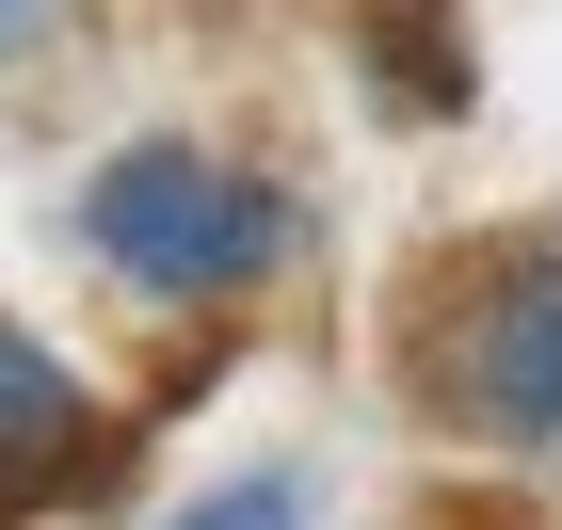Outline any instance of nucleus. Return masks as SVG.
Listing matches in <instances>:
<instances>
[{
    "label": "nucleus",
    "mask_w": 562,
    "mask_h": 530,
    "mask_svg": "<svg viewBox=\"0 0 562 530\" xmlns=\"http://www.w3.org/2000/svg\"><path fill=\"white\" fill-rule=\"evenodd\" d=\"M402 386L434 435L498 450V466H562V225L434 241L418 306H402Z\"/></svg>",
    "instance_id": "nucleus-1"
},
{
    "label": "nucleus",
    "mask_w": 562,
    "mask_h": 530,
    "mask_svg": "<svg viewBox=\"0 0 562 530\" xmlns=\"http://www.w3.org/2000/svg\"><path fill=\"white\" fill-rule=\"evenodd\" d=\"M65 241H81L130 306L210 322V306H241V290H273V273L305 258V210H290V177L241 161V145L145 129V145H113V161L65 193Z\"/></svg>",
    "instance_id": "nucleus-2"
},
{
    "label": "nucleus",
    "mask_w": 562,
    "mask_h": 530,
    "mask_svg": "<svg viewBox=\"0 0 562 530\" xmlns=\"http://www.w3.org/2000/svg\"><path fill=\"white\" fill-rule=\"evenodd\" d=\"M130 483V418L0 306V515H65V498H113Z\"/></svg>",
    "instance_id": "nucleus-3"
},
{
    "label": "nucleus",
    "mask_w": 562,
    "mask_h": 530,
    "mask_svg": "<svg viewBox=\"0 0 562 530\" xmlns=\"http://www.w3.org/2000/svg\"><path fill=\"white\" fill-rule=\"evenodd\" d=\"M353 33H370V97H386L402 129H434V113H467V97H482L450 0H353Z\"/></svg>",
    "instance_id": "nucleus-4"
},
{
    "label": "nucleus",
    "mask_w": 562,
    "mask_h": 530,
    "mask_svg": "<svg viewBox=\"0 0 562 530\" xmlns=\"http://www.w3.org/2000/svg\"><path fill=\"white\" fill-rule=\"evenodd\" d=\"M161 530H322V515H305V466H225V483L177 498Z\"/></svg>",
    "instance_id": "nucleus-5"
},
{
    "label": "nucleus",
    "mask_w": 562,
    "mask_h": 530,
    "mask_svg": "<svg viewBox=\"0 0 562 530\" xmlns=\"http://www.w3.org/2000/svg\"><path fill=\"white\" fill-rule=\"evenodd\" d=\"M65 16H81V0H0V81H16L33 48H65Z\"/></svg>",
    "instance_id": "nucleus-6"
},
{
    "label": "nucleus",
    "mask_w": 562,
    "mask_h": 530,
    "mask_svg": "<svg viewBox=\"0 0 562 530\" xmlns=\"http://www.w3.org/2000/svg\"><path fill=\"white\" fill-rule=\"evenodd\" d=\"M434 530H530L515 498H434Z\"/></svg>",
    "instance_id": "nucleus-7"
}]
</instances>
